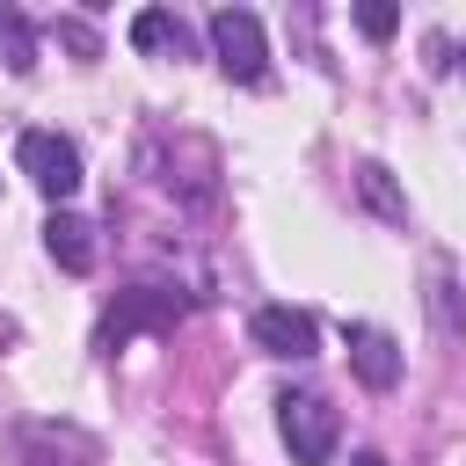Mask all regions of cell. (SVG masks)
I'll return each instance as SVG.
<instances>
[{"label": "cell", "instance_id": "cell-6", "mask_svg": "<svg viewBox=\"0 0 466 466\" xmlns=\"http://www.w3.org/2000/svg\"><path fill=\"white\" fill-rule=\"evenodd\" d=\"M350 364H357V379H364L371 393H386V386L400 379V342H393L386 328H350Z\"/></svg>", "mask_w": 466, "mask_h": 466}, {"label": "cell", "instance_id": "cell-8", "mask_svg": "<svg viewBox=\"0 0 466 466\" xmlns=\"http://www.w3.org/2000/svg\"><path fill=\"white\" fill-rule=\"evenodd\" d=\"M131 44H138V51H175V58H182V51H189V29H182L167 7H138V15H131Z\"/></svg>", "mask_w": 466, "mask_h": 466}, {"label": "cell", "instance_id": "cell-5", "mask_svg": "<svg viewBox=\"0 0 466 466\" xmlns=\"http://www.w3.org/2000/svg\"><path fill=\"white\" fill-rule=\"evenodd\" d=\"M255 342L269 350V357H313L320 350V328H313V313H299V306H262L255 313Z\"/></svg>", "mask_w": 466, "mask_h": 466}, {"label": "cell", "instance_id": "cell-11", "mask_svg": "<svg viewBox=\"0 0 466 466\" xmlns=\"http://www.w3.org/2000/svg\"><path fill=\"white\" fill-rule=\"evenodd\" d=\"M357 29H364V36H371V44H386V36H393V29H400V15H393V7H386V0H364V7H357Z\"/></svg>", "mask_w": 466, "mask_h": 466}, {"label": "cell", "instance_id": "cell-1", "mask_svg": "<svg viewBox=\"0 0 466 466\" xmlns=\"http://www.w3.org/2000/svg\"><path fill=\"white\" fill-rule=\"evenodd\" d=\"M211 58H218V73H226V80L255 87V80L269 73V44H262V22H255L248 7H218V15H211Z\"/></svg>", "mask_w": 466, "mask_h": 466}, {"label": "cell", "instance_id": "cell-9", "mask_svg": "<svg viewBox=\"0 0 466 466\" xmlns=\"http://www.w3.org/2000/svg\"><path fill=\"white\" fill-rule=\"evenodd\" d=\"M0 58H7V73H36V29L7 0H0Z\"/></svg>", "mask_w": 466, "mask_h": 466}, {"label": "cell", "instance_id": "cell-12", "mask_svg": "<svg viewBox=\"0 0 466 466\" xmlns=\"http://www.w3.org/2000/svg\"><path fill=\"white\" fill-rule=\"evenodd\" d=\"M58 36H66V44H73V51H80V58H95V36H87V29H80V22H58Z\"/></svg>", "mask_w": 466, "mask_h": 466}, {"label": "cell", "instance_id": "cell-4", "mask_svg": "<svg viewBox=\"0 0 466 466\" xmlns=\"http://www.w3.org/2000/svg\"><path fill=\"white\" fill-rule=\"evenodd\" d=\"M15 160H22V175H29L44 197H73V189H80V153H73V138H58V131H22Z\"/></svg>", "mask_w": 466, "mask_h": 466}, {"label": "cell", "instance_id": "cell-2", "mask_svg": "<svg viewBox=\"0 0 466 466\" xmlns=\"http://www.w3.org/2000/svg\"><path fill=\"white\" fill-rule=\"evenodd\" d=\"M277 430H284V444H291L299 466H328L335 459V437H342V422H335V408L320 393H284L277 400Z\"/></svg>", "mask_w": 466, "mask_h": 466}, {"label": "cell", "instance_id": "cell-3", "mask_svg": "<svg viewBox=\"0 0 466 466\" xmlns=\"http://www.w3.org/2000/svg\"><path fill=\"white\" fill-rule=\"evenodd\" d=\"M182 320V299L175 291H160V284H138V291H124L109 313H102V328H95V350H124L131 335H160V328H175Z\"/></svg>", "mask_w": 466, "mask_h": 466}, {"label": "cell", "instance_id": "cell-7", "mask_svg": "<svg viewBox=\"0 0 466 466\" xmlns=\"http://www.w3.org/2000/svg\"><path fill=\"white\" fill-rule=\"evenodd\" d=\"M44 248H51V262H58V269H73V277H87V269H95V226H87V218H73V211H51V218H44Z\"/></svg>", "mask_w": 466, "mask_h": 466}, {"label": "cell", "instance_id": "cell-13", "mask_svg": "<svg viewBox=\"0 0 466 466\" xmlns=\"http://www.w3.org/2000/svg\"><path fill=\"white\" fill-rule=\"evenodd\" d=\"M350 466H386V459H379V451H357V459H350Z\"/></svg>", "mask_w": 466, "mask_h": 466}, {"label": "cell", "instance_id": "cell-10", "mask_svg": "<svg viewBox=\"0 0 466 466\" xmlns=\"http://www.w3.org/2000/svg\"><path fill=\"white\" fill-rule=\"evenodd\" d=\"M364 197H371L386 218H400V226H408V204L393 197V182H386V167H379V160H364Z\"/></svg>", "mask_w": 466, "mask_h": 466}]
</instances>
